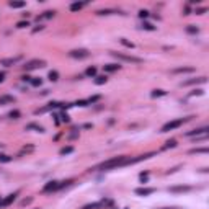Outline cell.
<instances>
[{
	"instance_id": "d6a6232c",
	"label": "cell",
	"mask_w": 209,
	"mask_h": 209,
	"mask_svg": "<svg viewBox=\"0 0 209 209\" xmlns=\"http://www.w3.org/2000/svg\"><path fill=\"white\" fill-rule=\"evenodd\" d=\"M142 28H144V29H147V31H155V26L150 25V23H144Z\"/></svg>"
},
{
	"instance_id": "836d02e7",
	"label": "cell",
	"mask_w": 209,
	"mask_h": 209,
	"mask_svg": "<svg viewBox=\"0 0 209 209\" xmlns=\"http://www.w3.org/2000/svg\"><path fill=\"white\" fill-rule=\"evenodd\" d=\"M31 203H33V198H25V199L21 201L20 204H21V206H26V204H31Z\"/></svg>"
},
{
	"instance_id": "3957f363",
	"label": "cell",
	"mask_w": 209,
	"mask_h": 209,
	"mask_svg": "<svg viewBox=\"0 0 209 209\" xmlns=\"http://www.w3.org/2000/svg\"><path fill=\"white\" fill-rule=\"evenodd\" d=\"M188 119H191V118H185V119H175V121H168L167 124H164V126H162V131H160V132H168V131H172V129H176V127H180L183 123H186Z\"/></svg>"
},
{
	"instance_id": "74e56055",
	"label": "cell",
	"mask_w": 209,
	"mask_h": 209,
	"mask_svg": "<svg viewBox=\"0 0 209 209\" xmlns=\"http://www.w3.org/2000/svg\"><path fill=\"white\" fill-rule=\"evenodd\" d=\"M203 93H204V90H201V88H198V90L191 92V93H189V96H194V95H198V96H199V95H203Z\"/></svg>"
},
{
	"instance_id": "e0dca14e",
	"label": "cell",
	"mask_w": 209,
	"mask_h": 209,
	"mask_svg": "<svg viewBox=\"0 0 209 209\" xmlns=\"http://www.w3.org/2000/svg\"><path fill=\"white\" fill-rule=\"evenodd\" d=\"M83 7H85V3H82V2H75V3L70 5V10H72V12H78V10H82Z\"/></svg>"
},
{
	"instance_id": "603a6c76",
	"label": "cell",
	"mask_w": 209,
	"mask_h": 209,
	"mask_svg": "<svg viewBox=\"0 0 209 209\" xmlns=\"http://www.w3.org/2000/svg\"><path fill=\"white\" fill-rule=\"evenodd\" d=\"M48 77H49V80H51V82H57V80H59V74L56 72V70H51Z\"/></svg>"
},
{
	"instance_id": "cb8c5ba5",
	"label": "cell",
	"mask_w": 209,
	"mask_h": 209,
	"mask_svg": "<svg viewBox=\"0 0 209 209\" xmlns=\"http://www.w3.org/2000/svg\"><path fill=\"white\" fill-rule=\"evenodd\" d=\"M85 75H88V77H96V67H88V69L85 70Z\"/></svg>"
},
{
	"instance_id": "f1b7e54d",
	"label": "cell",
	"mask_w": 209,
	"mask_h": 209,
	"mask_svg": "<svg viewBox=\"0 0 209 209\" xmlns=\"http://www.w3.org/2000/svg\"><path fill=\"white\" fill-rule=\"evenodd\" d=\"M21 116V113L18 110H13V111H10L8 113V118H12V119H18Z\"/></svg>"
},
{
	"instance_id": "bcb514c9",
	"label": "cell",
	"mask_w": 209,
	"mask_h": 209,
	"mask_svg": "<svg viewBox=\"0 0 209 209\" xmlns=\"http://www.w3.org/2000/svg\"><path fill=\"white\" fill-rule=\"evenodd\" d=\"M0 204H2V198H0Z\"/></svg>"
},
{
	"instance_id": "30bf717a",
	"label": "cell",
	"mask_w": 209,
	"mask_h": 209,
	"mask_svg": "<svg viewBox=\"0 0 209 209\" xmlns=\"http://www.w3.org/2000/svg\"><path fill=\"white\" fill-rule=\"evenodd\" d=\"M21 59H23L21 56H17V57H8V59H3L0 64H2V66H5V67H10V66H15L17 62H20Z\"/></svg>"
},
{
	"instance_id": "8fae6325",
	"label": "cell",
	"mask_w": 209,
	"mask_h": 209,
	"mask_svg": "<svg viewBox=\"0 0 209 209\" xmlns=\"http://www.w3.org/2000/svg\"><path fill=\"white\" fill-rule=\"evenodd\" d=\"M15 199H17V193H12V194H8L7 198H3V199H2V204H0V208H7V206H10Z\"/></svg>"
},
{
	"instance_id": "ee69618b",
	"label": "cell",
	"mask_w": 209,
	"mask_h": 209,
	"mask_svg": "<svg viewBox=\"0 0 209 209\" xmlns=\"http://www.w3.org/2000/svg\"><path fill=\"white\" fill-rule=\"evenodd\" d=\"M3 78H5V74H3V72H0V83L3 82Z\"/></svg>"
},
{
	"instance_id": "7bdbcfd3",
	"label": "cell",
	"mask_w": 209,
	"mask_h": 209,
	"mask_svg": "<svg viewBox=\"0 0 209 209\" xmlns=\"http://www.w3.org/2000/svg\"><path fill=\"white\" fill-rule=\"evenodd\" d=\"M140 180H142V181L147 180V173H140Z\"/></svg>"
},
{
	"instance_id": "277c9868",
	"label": "cell",
	"mask_w": 209,
	"mask_h": 209,
	"mask_svg": "<svg viewBox=\"0 0 209 209\" xmlns=\"http://www.w3.org/2000/svg\"><path fill=\"white\" fill-rule=\"evenodd\" d=\"M23 67H25L26 72H29V70H34V69H41V67H46V61H43V59H33V61L26 62Z\"/></svg>"
},
{
	"instance_id": "e575fe53",
	"label": "cell",
	"mask_w": 209,
	"mask_h": 209,
	"mask_svg": "<svg viewBox=\"0 0 209 209\" xmlns=\"http://www.w3.org/2000/svg\"><path fill=\"white\" fill-rule=\"evenodd\" d=\"M26 26H29L28 21H18L17 23V28H26Z\"/></svg>"
},
{
	"instance_id": "4316f807",
	"label": "cell",
	"mask_w": 209,
	"mask_h": 209,
	"mask_svg": "<svg viewBox=\"0 0 209 209\" xmlns=\"http://www.w3.org/2000/svg\"><path fill=\"white\" fill-rule=\"evenodd\" d=\"M8 5L12 8H23V7H25V2H10Z\"/></svg>"
},
{
	"instance_id": "484cf974",
	"label": "cell",
	"mask_w": 209,
	"mask_h": 209,
	"mask_svg": "<svg viewBox=\"0 0 209 209\" xmlns=\"http://www.w3.org/2000/svg\"><path fill=\"white\" fill-rule=\"evenodd\" d=\"M186 31H188L189 34H196V33H199V28L194 26V25H189L188 28H186Z\"/></svg>"
},
{
	"instance_id": "7402d4cb",
	"label": "cell",
	"mask_w": 209,
	"mask_h": 209,
	"mask_svg": "<svg viewBox=\"0 0 209 209\" xmlns=\"http://www.w3.org/2000/svg\"><path fill=\"white\" fill-rule=\"evenodd\" d=\"M72 152H74V147H72V145H67V147H62L59 154H61V155H67V154H72Z\"/></svg>"
},
{
	"instance_id": "1f68e13d",
	"label": "cell",
	"mask_w": 209,
	"mask_h": 209,
	"mask_svg": "<svg viewBox=\"0 0 209 209\" xmlns=\"http://www.w3.org/2000/svg\"><path fill=\"white\" fill-rule=\"evenodd\" d=\"M111 13H118L116 10H98L96 15H111Z\"/></svg>"
},
{
	"instance_id": "9c48e42d",
	"label": "cell",
	"mask_w": 209,
	"mask_h": 209,
	"mask_svg": "<svg viewBox=\"0 0 209 209\" xmlns=\"http://www.w3.org/2000/svg\"><path fill=\"white\" fill-rule=\"evenodd\" d=\"M168 191H170V193H186V191H191V186H188V185H181V186H170Z\"/></svg>"
},
{
	"instance_id": "b9f144b4",
	"label": "cell",
	"mask_w": 209,
	"mask_h": 209,
	"mask_svg": "<svg viewBox=\"0 0 209 209\" xmlns=\"http://www.w3.org/2000/svg\"><path fill=\"white\" fill-rule=\"evenodd\" d=\"M206 13V8H198L196 10V15H204Z\"/></svg>"
},
{
	"instance_id": "6da1fadb",
	"label": "cell",
	"mask_w": 209,
	"mask_h": 209,
	"mask_svg": "<svg viewBox=\"0 0 209 209\" xmlns=\"http://www.w3.org/2000/svg\"><path fill=\"white\" fill-rule=\"evenodd\" d=\"M126 162H127V157L126 155H121V157H115V159H110L106 162L100 164V170H113V168H118V167H126Z\"/></svg>"
},
{
	"instance_id": "83f0119b",
	"label": "cell",
	"mask_w": 209,
	"mask_h": 209,
	"mask_svg": "<svg viewBox=\"0 0 209 209\" xmlns=\"http://www.w3.org/2000/svg\"><path fill=\"white\" fill-rule=\"evenodd\" d=\"M33 150H34V147H33V145H28V147L25 145V147H23V149L20 150V155H25V154H29V152H33Z\"/></svg>"
},
{
	"instance_id": "d6986e66",
	"label": "cell",
	"mask_w": 209,
	"mask_h": 209,
	"mask_svg": "<svg viewBox=\"0 0 209 209\" xmlns=\"http://www.w3.org/2000/svg\"><path fill=\"white\" fill-rule=\"evenodd\" d=\"M108 82V77L106 75H98V77H95V83L96 85H103V83Z\"/></svg>"
},
{
	"instance_id": "60d3db41",
	"label": "cell",
	"mask_w": 209,
	"mask_h": 209,
	"mask_svg": "<svg viewBox=\"0 0 209 209\" xmlns=\"http://www.w3.org/2000/svg\"><path fill=\"white\" fill-rule=\"evenodd\" d=\"M61 118H62V123H69V121H70V119H69V116H67L66 113H62V115H61Z\"/></svg>"
},
{
	"instance_id": "5b68a950",
	"label": "cell",
	"mask_w": 209,
	"mask_h": 209,
	"mask_svg": "<svg viewBox=\"0 0 209 209\" xmlns=\"http://www.w3.org/2000/svg\"><path fill=\"white\" fill-rule=\"evenodd\" d=\"M69 56L72 59H87L88 56H90V52L87 49H74V51H70Z\"/></svg>"
},
{
	"instance_id": "8d00e7d4",
	"label": "cell",
	"mask_w": 209,
	"mask_h": 209,
	"mask_svg": "<svg viewBox=\"0 0 209 209\" xmlns=\"http://www.w3.org/2000/svg\"><path fill=\"white\" fill-rule=\"evenodd\" d=\"M121 44H124L126 48H129V49H132V48H134V44H132V43H129V41H126V39H121Z\"/></svg>"
},
{
	"instance_id": "44dd1931",
	"label": "cell",
	"mask_w": 209,
	"mask_h": 209,
	"mask_svg": "<svg viewBox=\"0 0 209 209\" xmlns=\"http://www.w3.org/2000/svg\"><path fill=\"white\" fill-rule=\"evenodd\" d=\"M189 154H209V149L208 147H201V149H191Z\"/></svg>"
},
{
	"instance_id": "ffe728a7",
	"label": "cell",
	"mask_w": 209,
	"mask_h": 209,
	"mask_svg": "<svg viewBox=\"0 0 209 209\" xmlns=\"http://www.w3.org/2000/svg\"><path fill=\"white\" fill-rule=\"evenodd\" d=\"M26 129H34V131H38V132H44V127L39 126V124H34V123L28 124V126H26Z\"/></svg>"
},
{
	"instance_id": "ac0fdd59",
	"label": "cell",
	"mask_w": 209,
	"mask_h": 209,
	"mask_svg": "<svg viewBox=\"0 0 209 209\" xmlns=\"http://www.w3.org/2000/svg\"><path fill=\"white\" fill-rule=\"evenodd\" d=\"M173 147H176V140L175 139H170V140H167V142L164 144V150H167V149H173Z\"/></svg>"
},
{
	"instance_id": "ba28073f",
	"label": "cell",
	"mask_w": 209,
	"mask_h": 209,
	"mask_svg": "<svg viewBox=\"0 0 209 209\" xmlns=\"http://www.w3.org/2000/svg\"><path fill=\"white\" fill-rule=\"evenodd\" d=\"M208 131H209V127H208V126H204V127H201V129H194V131H189V132H186V136H188V137H193V136H196V137H199V136H204V134H208Z\"/></svg>"
},
{
	"instance_id": "ab89813d",
	"label": "cell",
	"mask_w": 209,
	"mask_h": 209,
	"mask_svg": "<svg viewBox=\"0 0 209 209\" xmlns=\"http://www.w3.org/2000/svg\"><path fill=\"white\" fill-rule=\"evenodd\" d=\"M139 17H140V18H147V17H149V12H147V10H140V12H139Z\"/></svg>"
},
{
	"instance_id": "7a4b0ae2",
	"label": "cell",
	"mask_w": 209,
	"mask_h": 209,
	"mask_svg": "<svg viewBox=\"0 0 209 209\" xmlns=\"http://www.w3.org/2000/svg\"><path fill=\"white\" fill-rule=\"evenodd\" d=\"M113 57H116L118 61H123V62H131V64H140L142 59L140 57H136L132 54H123V52H111Z\"/></svg>"
},
{
	"instance_id": "7c38bea8",
	"label": "cell",
	"mask_w": 209,
	"mask_h": 209,
	"mask_svg": "<svg viewBox=\"0 0 209 209\" xmlns=\"http://www.w3.org/2000/svg\"><path fill=\"white\" fill-rule=\"evenodd\" d=\"M172 72L173 74H193V72H196V69L194 67H176Z\"/></svg>"
},
{
	"instance_id": "2e32d148",
	"label": "cell",
	"mask_w": 209,
	"mask_h": 209,
	"mask_svg": "<svg viewBox=\"0 0 209 209\" xmlns=\"http://www.w3.org/2000/svg\"><path fill=\"white\" fill-rule=\"evenodd\" d=\"M15 98H13L12 95H2L0 96V105H7V103H13Z\"/></svg>"
},
{
	"instance_id": "d4e9b609",
	"label": "cell",
	"mask_w": 209,
	"mask_h": 209,
	"mask_svg": "<svg viewBox=\"0 0 209 209\" xmlns=\"http://www.w3.org/2000/svg\"><path fill=\"white\" fill-rule=\"evenodd\" d=\"M167 92L165 90H154L152 92V98H159V96H165Z\"/></svg>"
},
{
	"instance_id": "52a82bcc",
	"label": "cell",
	"mask_w": 209,
	"mask_h": 209,
	"mask_svg": "<svg viewBox=\"0 0 209 209\" xmlns=\"http://www.w3.org/2000/svg\"><path fill=\"white\" fill-rule=\"evenodd\" d=\"M208 82V78L206 77H198V78H189L186 82L181 83V87H188V85H198V83H206Z\"/></svg>"
},
{
	"instance_id": "4fadbf2b",
	"label": "cell",
	"mask_w": 209,
	"mask_h": 209,
	"mask_svg": "<svg viewBox=\"0 0 209 209\" xmlns=\"http://www.w3.org/2000/svg\"><path fill=\"white\" fill-rule=\"evenodd\" d=\"M152 193H155V188H136V194H139V196H149Z\"/></svg>"
},
{
	"instance_id": "8992f818",
	"label": "cell",
	"mask_w": 209,
	"mask_h": 209,
	"mask_svg": "<svg viewBox=\"0 0 209 209\" xmlns=\"http://www.w3.org/2000/svg\"><path fill=\"white\" fill-rule=\"evenodd\" d=\"M57 189H61V181H49V183L44 185L43 191L44 193H51V191H57Z\"/></svg>"
},
{
	"instance_id": "f35d334b",
	"label": "cell",
	"mask_w": 209,
	"mask_h": 209,
	"mask_svg": "<svg viewBox=\"0 0 209 209\" xmlns=\"http://www.w3.org/2000/svg\"><path fill=\"white\" fill-rule=\"evenodd\" d=\"M75 105H77V106H88V101H87V100H80V101H77L75 103Z\"/></svg>"
},
{
	"instance_id": "9a60e30c",
	"label": "cell",
	"mask_w": 209,
	"mask_h": 209,
	"mask_svg": "<svg viewBox=\"0 0 209 209\" xmlns=\"http://www.w3.org/2000/svg\"><path fill=\"white\" fill-rule=\"evenodd\" d=\"M54 17V12H51V10H48V12H44L43 15H39V17L36 18V21L39 23L41 20H49V18H52Z\"/></svg>"
},
{
	"instance_id": "4dcf8cb0",
	"label": "cell",
	"mask_w": 209,
	"mask_h": 209,
	"mask_svg": "<svg viewBox=\"0 0 209 209\" xmlns=\"http://www.w3.org/2000/svg\"><path fill=\"white\" fill-rule=\"evenodd\" d=\"M29 83H31L33 87H41L43 80H41V78H31V80H29Z\"/></svg>"
},
{
	"instance_id": "f6af8a7d",
	"label": "cell",
	"mask_w": 209,
	"mask_h": 209,
	"mask_svg": "<svg viewBox=\"0 0 209 209\" xmlns=\"http://www.w3.org/2000/svg\"><path fill=\"white\" fill-rule=\"evenodd\" d=\"M160 209H180V208H160Z\"/></svg>"
},
{
	"instance_id": "5bb4252c",
	"label": "cell",
	"mask_w": 209,
	"mask_h": 209,
	"mask_svg": "<svg viewBox=\"0 0 209 209\" xmlns=\"http://www.w3.org/2000/svg\"><path fill=\"white\" fill-rule=\"evenodd\" d=\"M119 69H121L119 64H106V66H103V70H105V72H118Z\"/></svg>"
},
{
	"instance_id": "f546056e",
	"label": "cell",
	"mask_w": 209,
	"mask_h": 209,
	"mask_svg": "<svg viewBox=\"0 0 209 209\" xmlns=\"http://www.w3.org/2000/svg\"><path fill=\"white\" fill-rule=\"evenodd\" d=\"M8 162H12V157L10 155H5V154L0 155V164H8Z\"/></svg>"
},
{
	"instance_id": "d590c367",
	"label": "cell",
	"mask_w": 209,
	"mask_h": 209,
	"mask_svg": "<svg viewBox=\"0 0 209 209\" xmlns=\"http://www.w3.org/2000/svg\"><path fill=\"white\" fill-rule=\"evenodd\" d=\"M100 100V95H95V96H92V98H88L87 101H88V105H92V103H95V101H98Z\"/></svg>"
}]
</instances>
